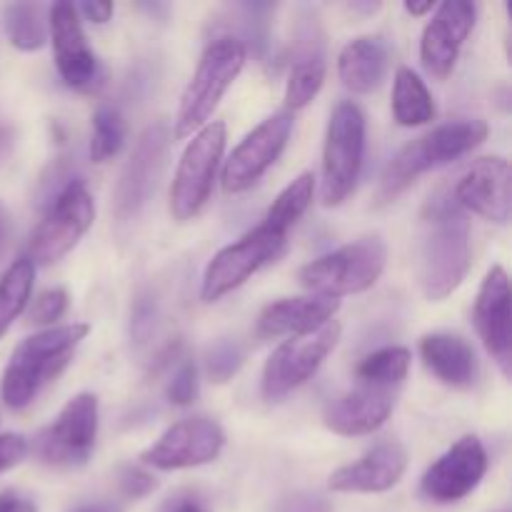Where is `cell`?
Instances as JSON below:
<instances>
[{"instance_id":"42","label":"cell","mask_w":512,"mask_h":512,"mask_svg":"<svg viewBox=\"0 0 512 512\" xmlns=\"http://www.w3.org/2000/svg\"><path fill=\"white\" fill-rule=\"evenodd\" d=\"M15 145V130L10 125H0V163L10 155Z\"/></svg>"},{"instance_id":"7","label":"cell","mask_w":512,"mask_h":512,"mask_svg":"<svg viewBox=\"0 0 512 512\" xmlns=\"http://www.w3.org/2000/svg\"><path fill=\"white\" fill-rule=\"evenodd\" d=\"M100 408L93 393H78L63 405L58 418L33 440L35 458L55 470L83 468L98 440Z\"/></svg>"},{"instance_id":"3","label":"cell","mask_w":512,"mask_h":512,"mask_svg":"<svg viewBox=\"0 0 512 512\" xmlns=\"http://www.w3.org/2000/svg\"><path fill=\"white\" fill-rule=\"evenodd\" d=\"M485 138H488V125L483 120H455L420 135L418 140L400 148L398 155L385 165L375 200L378 205L393 203L420 175L463 158Z\"/></svg>"},{"instance_id":"44","label":"cell","mask_w":512,"mask_h":512,"mask_svg":"<svg viewBox=\"0 0 512 512\" xmlns=\"http://www.w3.org/2000/svg\"><path fill=\"white\" fill-rule=\"evenodd\" d=\"M405 10H408L410 15H415V18H420V15H428V13H433L435 10V3L433 0H430V3H405Z\"/></svg>"},{"instance_id":"1","label":"cell","mask_w":512,"mask_h":512,"mask_svg":"<svg viewBox=\"0 0 512 512\" xmlns=\"http://www.w3.org/2000/svg\"><path fill=\"white\" fill-rule=\"evenodd\" d=\"M473 263L470 220L453 195L430 200L418 233V283L428 300L440 303L463 285Z\"/></svg>"},{"instance_id":"34","label":"cell","mask_w":512,"mask_h":512,"mask_svg":"<svg viewBox=\"0 0 512 512\" xmlns=\"http://www.w3.org/2000/svg\"><path fill=\"white\" fill-rule=\"evenodd\" d=\"M195 398H198V368L188 360V363L180 365L178 373L170 380L168 400L178 408H185V405H193Z\"/></svg>"},{"instance_id":"27","label":"cell","mask_w":512,"mask_h":512,"mask_svg":"<svg viewBox=\"0 0 512 512\" xmlns=\"http://www.w3.org/2000/svg\"><path fill=\"white\" fill-rule=\"evenodd\" d=\"M3 25L10 45L33 53L48 43V13L38 3H10L3 8Z\"/></svg>"},{"instance_id":"28","label":"cell","mask_w":512,"mask_h":512,"mask_svg":"<svg viewBox=\"0 0 512 512\" xmlns=\"http://www.w3.org/2000/svg\"><path fill=\"white\" fill-rule=\"evenodd\" d=\"M35 265L28 258H18L0 278V340L10 325L25 313L33 293Z\"/></svg>"},{"instance_id":"13","label":"cell","mask_w":512,"mask_h":512,"mask_svg":"<svg viewBox=\"0 0 512 512\" xmlns=\"http://www.w3.org/2000/svg\"><path fill=\"white\" fill-rule=\"evenodd\" d=\"M293 133V113L280 110L270 115L255 130H250L238 148L230 153L223 168V190L228 195L245 193L253 188L275 165Z\"/></svg>"},{"instance_id":"45","label":"cell","mask_w":512,"mask_h":512,"mask_svg":"<svg viewBox=\"0 0 512 512\" xmlns=\"http://www.w3.org/2000/svg\"><path fill=\"white\" fill-rule=\"evenodd\" d=\"M73 512H120L118 505H110V503H90V505H80Z\"/></svg>"},{"instance_id":"24","label":"cell","mask_w":512,"mask_h":512,"mask_svg":"<svg viewBox=\"0 0 512 512\" xmlns=\"http://www.w3.org/2000/svg\"><path fill=\"white\" fill-rule=\"evenodd\" d=\"M420 358L425 368L450 388H470L478 378V360L473 348L460 335L430 333L420 340Z\"/></svg>"},{"instance_id":"43","label":"cell","mask_w":512,"mask_h":512,"mask_svg":"<svg viewBox=\"0 0 512 512\" xmlns=\"http://www.w3.org/2000/svg\"><path fill=\"white\" fill-rule=\"evenodd\" d=\"M8 238H10V223H8V215H5L3 205H0V260H3L5 248H8Z\"/></svg>"},{"instance_id":"11","label":"cell","mask_w":512,"mask_h":512,"mask_svg":"<svg viewBox=\"0 0 512 512\" xmlns=\"http://www.w3.org/2000/svg\"><path fill=\"white\" fill-rule=\"evenodd\" d=\"M338 340L340 325L333 320L315 333L298 335L278 345L263 368V398L278 403L308 383L333 353Z\"/></svg>"},{"instance_id":"5","label":"cell","mask_w":512,"mask_h":512,"mask_svg":"<svg viewBox=\"0 0 512 512\" xmlns=\"http://www.w3.org/2000/svg\"><path fill=\"white\" fill-rule=\"evenodd\" d=\"M388 260V250L378 235L353 240L328 255H320L300 270L298 280L310 295L323 298H343L358 295L373 288L380 280Z\"/></svg>"},{"instance_id":"26","label":"cell","mask_w":512,"mask_h":512,"mask_svg":"<svg viewBox=\"0 0 512 512\" xmlns=\"http://www.w3.org/2000/svg\"><path fill=\"white\" fill-rule=\"evenodd\" d=\"M438 108L430 95L428 85L423 83L413 68H398L393 83V118L403 128H418L435 120Z\"/></svg>"},{"instance_id":"22","label":"cell","mask_w":512,"mask_h":512,"mask_svg":"<svg viewBox=\"0 0 512 512\" xmlns=\"http://www.w3.org/2000/svg\"><path fill=\"white\" fill-rule=\"evenodd\" d=\"M340 310V300L323 298V295H305V298H285L278 303H270L260 313L255 335L260 340L270 338H298L320 330L323 325L333 323L335 313Z\"/></svg>"},{"instance_id":"12","label":"cell","mask_w":512,"mask_h":512,"mask_svg":"<svg viewBox=\"0 0 512 512\" xmlns=\"http://www.w3.org/2000/svg\"><path fill=\"white\" fill-rule=\"evenodd\" d=\"M168 145L170 128L163 120L148 125L135 140L133 153H130L128 163L120 173L118 188H115V218L120 223H133L145 210L165 168Z\"/></svg>"},{"instance_id":"20","label":"cell","mask_w":512,"mask_h":512,"mask_svg":"<svg viewBox=\"0 0 512 512\" xmlns=\"http://www.w3.org/2000/svg\"><path fill=\"white\" fill-rule=\"evenodd\" d=\"M475 328L485 350L493 355L498 368L505 378H510L512 370V320H510V280L505 268L495 265L485 275L480 285L478 300H475Z\"/></svg>"},{"instance_id":"9","label":"cell","mask_w":512,"mask_h":512,"mask_svg":"<svg viewBox=\"0 0 512 512\" xmlns=\"http://www.w3.org/2000/svg\"><path fill=\"white\" fill-rule=\"evenodd\" d=\"M225 123L213 120L193 135L175 170L170 188V213L175 220H193L213 193L215 173L225 150Z\"/></svg>"},{"instance_id":"41","label":"cell","mask_w":512,"mask_h":512,"mask_svg":"<svg viewBox=\"0 0 512 512\" xmlns=\"http://www.w3.org/2000/svg\"><path fill=\"white\" fill-rule=\"evenodd\" d=\"M75 10H78V15H85V20H90V23L103 25L113 18L115 5L113 3H83V5H75Z\"/></svg>"},{"instance_id":"18","label":"cell","mask_w":512,"mask_h":512,"mask_svg":"<svg viewBox=\"0 0 512 512\" xmlns=\"http://www.w3.org/2000/svg\"><path fill=\"white\" fill-rule=\"evenodd\" d=\"M510 183L508 160L490 155V158L475 160L450 195L465 213H475L490 223L508 225L512 213Z\"/></svg>"},{"instance_id":"23","label":"cell","mask_w":512,"mask_h":512,"mask_svg":"<svg viewBox=\"0 0 512 512\" xmlns=\"http://www.w3.org/2000/svg\"><path fill=\"white\" fill-rule=\"evenodd\" d=\"M325 48L323 33L315 20L308 18V23L298 30V43H295L293 65H290L288 85H285V105L290 113L303 110L315 100L325 83Z\"/></svg>"},{"instance_id":"31","label":"cell","mask_w":512,"mask_h":512,"mask_svg":"<svg viewBox=\"0 0 512 512\" xmlns=\"http://www.w3.org/2000/svg\"><path fill=\"white\" fill-rule=\"evenodd\" d=\"M125 143V120L115 108H100L93 115V138H90V160L105 163L115 158Z\"/></svg>"},{"instance_id":"38","label":"cell","mask_w":512,"mask_h":512,"mask_svg":"<svg viewBox=\"0 0 512 512\" xmlns=\"http://www.w3.org/2000/svg\"><path fill=\"white\" fill-rule=\"evenodd\" d=\"M28 450H30L28 440H25L23 435H15V433L0 435V473H5V470L23 463Z\"/></svg>"},{"instance_id":"6","label":"cell","mask_w":512,"mask_h":512,"mask_svg":"<svg viewBox=\"0 0 512 512\" xmlns=\"http://www.w3.org/2000/svg\"><path fill=\"white\" fill-rule=\"evenodd\" d=\"M365 158V115L353 100L333 110L323 148V205L345 203L358 185Z\"/></svg>"},{"instance_id":"30","label":"cell","mask_w":512,"mask_h":512,"mask_svg":"<svg viewBox=\"0 0 512 512\" xmlns=\"http://www.w3.org/2000/svg\"><path fill=\"white\" fill-rule=\"evenodd\" d=\"M410 350L405 348H380L363 358L355 368V380H368V383L390 385V388H400L403 380L408 378L410 370Z\"/></svg>"},{"instance_id":"19","label":"cell","mask_w":512,"mask_h":512,"mask_svg":"<svg viewBox=\"0 0 512 512\" xmlns=\"http://www.w3.org/2000/svg\"><path fill=\"white\" fill-rule=\"evenodd\" d=\"M398 390L400 388H390V385L355 380V388L328 403L323 413L325 428L345 438L375 433L393 413Z\"/></svg>"},{"instance_id":"37","label":"cell","mask_w":512,"mask_h":512,"mask_svg":"<svg viewBox=\"0 0 512 512\" xmlns=\"http://www.w3.org/2000/svg\"><path fill=\"white\" fill-rule=\"evenodd\" d=\"M273 512H333V505L325 495L300 490V493L285 495Z\"/></svg>"},{"instance_id":"33","label":"cell","mask_w":512,"mask_h":512,"mask_svg":"<svg viewBox=\"0 0 512 512\" xmlns=\"http://www.w3.org/2000/svg\"><path fill=\"white\" fill-rule=\"evenodd\" d=\"M68 310V293L63 288H48L33 300L28 310V323L33 325H53L55 320L63 318Z\"/></svg>"},{"instance_id":"36","label":"cell","mask_w":512,"mask_h":512,"mask_svg":"<svg viewBox=\"0 0 512 512\" xmlns=\"http://www.w3.org/2000/svg\"><path fill=\"white\" fill-rule=\"evenodd\" d=\"M118 485L120 490H123L125 498H133V500L145 498V495H150L155 488H158V483H155V478L148 473V470L133 468V465H125V468L120 470Z\"/></svg>"},{"instance_id":"40","label":"cell","mask_w":512,"mask_h":512,"mask_svg":"<svg viewBox=\"0 0 512 512\" xmlns=\"http://www.w3.org/2000/svg\"><path fill=\"white\" fill-rule=\"evenodd\" d=\"M0 512H38V505L18 490H3L0 493Z\"/></svg>"},{"instance_id":"15","label":"cell","mask_w":512,"mask_h":512,"mask_svg":"<svg viewBox=\"0 0 512 512\" xmlns=\"http://www.w3.org/2000/svg\"><path fill=\"white\" fill-rule=\"evenodd\" d=\"M488 470V455L475 435H465L445 455H440L423 475L420 490L428 500L440 505L468 498Z\"/></svg>"},{"instance_id":"2","label":"cell","mask_w":512,"mask_h":512,"mask_svg":"<svg viewBox=\"0 0 512 512\" xmlns=\"http://www.w3.org/2000/svg\"><path fill=\"white\" fill-rule=\"evenodd\" d=\"M90 325L70 323L25 338L10 355L0 378V398L10 410H25L73 363Z\"/></svg>"},{"instance_id":"4","label":"cell","mask_w":512,"mask_h":512,"mask_svg":"<svg viewBox=\"0 0 512 512\" xmlns=\"http://www.w3.org/2000/svg\"><path fill=\"white\" fill-rule=\"evenodd\" d=\"M245 60H248V48L233 35L215 38L205 48L203 58H200L198 68L193 73V80H190L183 98H180L173 130L175 138H190V135H195L210 123L218 103L228 93L230 85L235 83L240 70H243Z\"/></svg>"},{"instance_id":"35","label":"cell","mask_w":512,"mask_h":512,"mask_svg":"<svg viewBox=\"0 0 512 512\" xmlns=\"http://www.w3.org/2000/svg\"><path fill=\"white\" fill-rule=\"evenodd\" d=\"M155 318H158V305H155L153 295H140L135 300L133 318H130V333H133L135 343H145L155 330Z\"/></svg>"},{"instance_id":"32","label":"cell","mask_w":512,"mask_h":512,"mask_svg":"<svg viewBox=\"0 0 512 512\" xmlns=\"http://www.w3.org/2000/svg\"><path fill=\"white\" fill-rule=\"evenodd\" d=\"M245 353L235 340H220L208 350L205 358V370H208L213 383H228L240 368H243Z\"/></svg>"},{"instance_id":"8","label":"cell","mask_w":512,"mask_h":512,"mask_svg":"<svg viewBox=\"0 0 512 512\" xmlns=\"http://www.w3.org/2000/svg\"><path fill=\"white\" fill-rule=\"evenodd\" d=\"M95 220V200L80 180H70L50 200L45 218L30 235L25 258L38 265H53L70 253Z\"/></svg>"},{"instance_id":"17","label":"cell","mask_w":512,"mask_h":512,"mask_svg":"<svg viewBox=\"0 0 512 512\" xmlns=\"http://www.w3.org/2000/svg\"><path fill=\"white\" fill-rule=\"evenodd\" d=\"M48 30L53 40L55 68L63 83L73 90H93L100 80V65L85 40L75 5L55 3L48 10Z\"/></svg>"},{"instance_id":"25","label":"cell","mask_w":512,"mask_h":512,"mask_svg":"<svg viewBox=\"0 0 512 512\" xmlns=\"http://www.w3.org/2000/svg\"><path fill=\"white\" fill-rule=\"evenodd\" d=\"M385 70H388V48L373 35L350 40L338 55V75L350 93H373L383 83Z\"/></svg>"},{"instance_id":"14","label":"cell","mask_w":512,"mask_h":512,"mask_svg":"<svg viewBox=\"0 0 512 512\" xmlns=\"http://www.w3.org/2000/svg\"><path fill=\"white\" fill-rule=\"evenodd\" d=\"M225 445L223 428L215 420L185 418L170 425L158 443L150 445L140 460L155 470H188L213 463Z\"/></svg>"},{"instance_id":"10","label":"cell","mask_w":512,"mask_h":512,"mask_svg":"<svg viewBox=\"0 0 512 512\" xmlns=\"http://www.w3.org/2000/svg\"><path fill=\"white\" fill-rule=\"evenodd\" d=\"M285 243H288V235L275 233L273 228L260 223L258 228L245 233L238 243L220 250L205 268L203 288H200L203 303H215L238 290L250 275L278 260L285 250Z\"/></svg>"},{"instance_id":"16","label":"cell","mask_w":512,"mask_h":512,"mask_svg":"<svg viewBox=\"0 0 512 512\" xmlns=\"http://www.w3.org/2000/svg\"><path fill=\"white\" fill-rule=\"evenodd\" d=\"M478 20V5L470 0H448L438 5L420 40V60L433 78L445 80L453 73L465 40Z\"/></svg>"},{"instance_id":"21","label":"cell","mask_w":512,"mask_h":512,"mask_svg":"<svg viewBox=\"0 0 512 512\" xmlns=\"http://www.w3.org/2000/svg\"><path fill=\"white\" fill-rule=\"evenodd\" d=\"M408 470V450L398 440L375 445L355 463L335 470L328 480L333 493H388L403 480Z\"/></svg>"},{"instance_id":"29","label":"cell","mask_w":512,"mask_h":512,"mask_svg":"<svg viewBox=\"0 0 512 512\" xmlns=\"http://www.w3.org/2000/svg\"><path fill=\"white\" fill-rule=\"evenodd\" d=\"M315 195V175L313 173H300L283 193L275 198V203L270 205V210L265 213L263 225L273 228L275 233L288 235V230L298 223L305 215V210L310 208Z\"/></svg>"},{"instance_id":"39","label":"cell","mask_w":512,"mask_h":512,"mask_svg":"<svg viewBox=\"0 0 512 512\" xmlns=\"http://www.w3.org/2000/svg\"><path fill=\"white\" fill-rule=\"evenodd\" d=\"M160 512H210L208 505L203 503V498H198L190 490H183V493H175L173 498H168L163 503Z\"/></svg>"}]
</instances>
